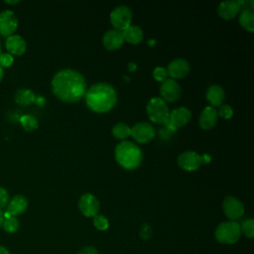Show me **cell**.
I'll list each match as a JSON object with an SVG mask.
<instances>
[{"label":"cell","instance_id":"1","mask_svg":"<svg viewBox=\"0 0 254 254\" xmlns=\"http://www.w3.org/2000/svg\"><path fill=\"white\" fill-rule=\"evenodd\" d=\"M87 90L83 75L71 68L59 70L52 79V91L60 100L73 103L84 97Z\"/></svg>","mask_w":254,"mask_h":254},{"label":"cell","instance_id":"2","mask_svg":"<svg viewBox=\"0 0 254 254\" xmlns=\"http://www.w3.org/2000/svg\"><path fill=\"white\" fill-rule=\"evenodd\" d=\"M86 106L95 113L109 112L117 102V91L106 82L92 84L84 95Z\"/></svg>","mask_w":254,"mask_h":254},{"label":"cell","instance_id":"3","mask_svg":"<svg viewBox=\"0 0 254 254\" xmlns=\"http://www.w3.org/2000/svg\"><path fill=\"white\" fill-rule=\"evenodd\" d=\"M114 157L121 168L132 171L141 165L143 154L135 143L124 140L115 147Z\"/></svg>","mask_w":254,"mask_h":254},{"label":"cell","instance_id":"4","mask_svg":"<svg viewBox=\"0 0 254 254\" xmlns=\"http://www.w3.org/2000/svg\"><path fill=\"white\" fill-rule=\"evenodd\" d=\"M241 236L240 225L237 221L227 220L219 223L214 231L215 239L221 244H234Z\"/></svg>","mask_w":254,"mask_h":254},{"label":"cell","instance_id":"5","mask_svg":"<svg viewBox=\"0 0 254 254\" xmlns=\"http://www.w3.org/2000/svg\"><path fill=\"white\" fill-rule=\"evenodd\" d=\"M146 111L149 119L156 124L164 125L169 119V107L161 97H152L147 103Z\"/></svg>","mask_w":254,"mask_h":254},{"label":"cell","instance_id":"6","mask_svg":"<svg viewBox=\"0 0 254 254\" xmlns=\"http://www.w3.org/2000/svg\"><path fill=\"white\" fill-rule=\"evenodd\" d=\"M110 23L113 29L123 32L127 29L132 22V11L128 6L120 5L115 7L109 16Z\"/></svg>","mask_w":254,"mask_h":254},{"label":"cell","instance_id":"7","mask_svg":"<svg viewBox=\"0 0 254 254\" xmlns=\"http://www.w3.org/2000/svg\"><path fill=\"white\" fill-rule=\"evenodd\" d=\"M191 118V112L189 108L181 106L178 108H175L174 110L170 111L169 119L164 124V127H166L169 131L172 133L176 132L180 127H183L189 123V121Z\"/></svg>","mask_w":254,"mask_h":254},{"label":"cell","instance_id":"8","mask_svg":"<svg viewBox=\"0 0 254 254\" xmlns=\"http://www.w3.org/2000/svg\"><path fill=\"white\" fill-rule=\"evenodd\" d=\"M222 210L224 215L229 220L233 221H236V219L242 217L245 211L243 203L232 195H227L224 197L222 201Z\"/></svg>","mask_w":254,"mask_h":254},{"label":"cell","instance_id":"9","mask_svg":"<svg viewBox=\"0 0 254 254\" xmlns=\"http://www.w3.org/2000/svg\"><path fill=\"white\" fill-rule=\"evenodd\" d=\"M156 135V131L154 127L147 122H137L131 127V135L132 138L140 144L149 143L154 139Z\"/></svg>","mask_w":254,"mask_h":254},{"label":"cell","instance_id":"10","mask_svg":"<svg viewBox=\"0 0 254 254\" xmlns=\"http://www.w3.org/2000/svg\"><path fill=\"white\" fill-rule=\"evenodd\" d=\"M177 162L179 167L187 172L196 171L202 165L201 155L194 151L183 152L179 155Z\"/></svg>","mask_w":254,"mask_h":254},{"label":"cell","instance_id":"11","mask_svg":"<svg viewBox=\"0 0 254 254\" xmlns=\"http://www.w3.org/2000/svg\"><path fill=\"white\" fill-rule=\"evenodd\" d=\"M100 203L92 193H84L78 200V209L85 217H93L98 214Z\"/></svg>","mask_w":254,"mask_h":254},{"label":"cell","instance_id":"12","mask_svg":"<svg viewBox=\"0 0 254 254\" xmlns=\"http://www.w3.org/2000/svg\"><path fill=\"white\" fill-rule=\"evenodd\" d=\"M181 86L180 84L172 78H167L164 80L160 86V95L165 102H175L181 96Z\"/></svg>","mask_w":254,"mask_h":254},{"label":"cell","instance_id":"13","mask_svg":"<svg viewBox=\"0 0 254 254\" xmlns=\"http://www.w3.org/2000/svg\"><path fill=\"white\" fill-rule=\"evenodd\" d=\"M18 19L11 10H4L0 13V34L2 36H11L17 30Z\"/></svg>","mask_w":254,"mask_h":254},{"label":"cell","instance_id":"14","mask_svg":"<svg viewBox=\"0 0 254 254\" xmlns=\"http://www.w3.org/2000/svg\"><path fill=\"white\" fill-rule=\"evenodd\" d=\"M242 9L241 0H227L221 2L217 7V14L224 20L234 19Z\"/></svg>","mask_w":254,"mask_h":254},{"label":"cell","instance_id":"15","mask_svg":"<svg viewBox=\"0 0 254 254\" xmlns=\"http://www.w3.org/2000/svg\"><path fill=\"white\" fill-rule=\"evenodd\" d=\"M166 69H167L168 75H170L172 79L176 80V79L184 78L185 76H187L190 72V66L187 60L176 59L168 64V67Z\"/></svg>","mask_w":254,"mask_h":254},{"label":"cell","instance_id":"16","mask_svg":"<svg viewBox=\"0 0 254 254\" xmlns=\"http://www.w3.org/2000/svg\"><path fill=\"white\" fill-rule=\"evenodd\" d=\"M28 207V200L22 194L14 195L8 202L6 211L4 213V218L9 216H17L22 214Z\"/></svg>","mask_w":254,"mask_h":254},{"label":"cell","instance_id":"17","mask_svg":"<svg viewBox=\"0 0 254 254\" xmlns=\"http://www.w3.org/2000/svg\"><path fill=\"white\" fill-rule=\"evenodd\" d=\"M124 37L122 32L115 29H110L105 32L102 37L103 47L107 51H116L120 49L124 44Z\"/></svg>","mask_w":254,"mask_h":254},{"label":"cell","instance_id":"18","mask_svg":"<svg viewBox=\"0 0 254 254\" xmlns=\"http://www.w3.org/2000/svg\"><path fill=\"white\" fill-rule=\"evenodd\" d=\"M5 47L10 55L21 56L26 52L27 44L23 37L20 35H11L7 37L5 42Z\"/></svg>","mask_w":254,"mask_h":254},{"label":"cell","instance_id":"19","mask_svg":"<svg viewBox=\"0 0 254 254\" xmlns=\"http://www.w3.org/2000/svg\"><path fill=\"white\" fill-rule=\"evenodd\" d=\"M218 120L217 111L214 107L206 106L202 109L199 118H198V125L203 130H209L212 129Z\"/></svg>","mask_w":254,"mask_h":254},{"label":"cell","instance_id":"20","mask_svg":"<svg viewBox=\"0 0 254 254\" xmlns=\"http://www.w3.org/2000/svg\"><path fill=\"white\" fill-rule=\"evenodd\" d=\"M206 100L210 104L209 106L215 107V106H220L225 98V93L223 88L218 85V84H212L210 85L205 93Z\"/></svg>","mask_w":254,"mask_h":254},{"label":"cell","instance_id":"21","mask_svg":"<svg viewBox=\"0 0 254 254\" xmlns=\"http://www.w3.org/2000/svg\"><path fill=\"white\" fill-rule=\"evenodd\" d=\"M122 34L124 41L131 45H137L143 40V30L136 25H130L122 32Z\"/></svg>","mask_w":254,"mask_h":254},{"label":"cell","instance_id":"22","mask_svg":"<svg viewBox=\"0 0 254 254\" xmlns=\"http://www.w3.org/2000/svg\"><path fill=\"white\" fill-rule=\"evenodd\" d=\"M239 25L249 33L254 32V12L253 9L243 8L240 11L238 18Z\"/></svg>","mask_w":254,"mask_h":254},{"label":"cell","instance_id":"23","mask_svg":"<svg viewBox=\"0 0 254 254\" xmlns=\"http://www.w3.org/2000/svg\"><path fill=\"white\" fill-rule=\"evenodd\" d=\"M36 94L28 88H21L16 91L14 95V99L16 103L22 106H27L30 105L31 103H34L36 100Z\"/></svg>","mask_w":254,"mask_h":254},{"label":"cell","instance_id":"24","mask_svg":"<svg viewBox=\"0 0 254 254\" xmlns=\"http://www.w3.org/2000/svg\"><path fill=\"white\" fill-rule=\"evenodd\" d=\"M111 134L114 138L124 141L131 135V127H129L124 122L116 123L111 129Z\"/></svg>","mask_w":254,"mask_h":254},{"label":"cell","instance_id":"25","mask_svg":"<svg viewBox=\"0 0 254 254\" xmlns=\"http://www.w3.org/2000/svg\"><path fill=\"white\" fill-rule=\"evenodd\" d=\"M20 123L24 130L26 131H34L38 128V120L34 115L25 114L20 117Z\"/></svg>","mask_w":254,"mask_h":254},{"label":"cell","instance_id":"26","mask_svg":"<svg viewBox=\"0 0 254 254\" xmlns=\"http://www.w3.org/2000/svg\"><path fill=\"white\" fill-rule=\"evenodd\" d=\"M3 229L8 232V233H14L18 230L19 228V221L15 216H9L4 218L3 224H2Z\"/></svg>","mask_w":254,"mask_h":254},{"label":"cell","instance_id":"27","mask_svg":"<svg viewBox=\"0 0 254 254\" xmlns=\"http://www.w3.org/2000/svg\"><path fill=\"white\" fill-rule=\"evenodd\" d=\"M240 225V231L248 238L254 237V220L252 218L244 220Z\"/></svg>","mask_w":254,"mask_h":254},{"label":"cell","instance_id":"28","mask_svg":"<svg viewBox=\"0 0 254 254\" xmlns=\"http://www.w3.org/2000/svg\"><path fill=\"white\" fill-rule=\"evenodd\" d=\"M92 223L94 225V227L99 230V231H104L109 227V222L108 219L102 215V214H96L95 216L92 217Z\"/></svg>","mask_w":254,"mask_h":254},{"label":"cell","instance_id":"29","mask_svg":"<svg viewBox=\"0 0 254 254\" xmlns=\"http://www.w3.org/2000/svg\"><path fill=\"white\" fill-rule=\"evenodd\" d=\"M218 117H221L222 119L228 120L233 116V109L228 104H221L219 106V109L216 110Z\"/></svg>","mask_w":254,"mask_h":254},{"label":"cell","instance_id":"30","mask_svg":"<svg viewBox=\"0 0 254 254\" xmlns=\"http://www.w3.org/2000/svg\"><path fill=\"white\" fill-rule=\"evenodd\" d=\"M167 76H168V72H167V69L163 66H157L154 68L153 70V77L156 81H159V82H163L164 80L167 79Z\"/></svg>","mask_w":254,"mask_h":254},{"label":"cell","instance_id":"31","mask_svg":"<svg viewBox=\"0 0 254 254\" xmlns=\"http://www.w3.org/2000/svg\"><path fill=\"white\" fill-rule=\"evenodd\" d=\"M14 58L9 53H2L0 55V65L2 67H8L13 64Z\"/></svg>","mask_w":254,"mask_h":254},{"label":"cell","instance_id":"32","mask_svg":"<svg viewBox=\"0 0 254 254\" xmlns=\"http://www.w3.org/2000/svg\"><path fill=\"white\" fill-rule=\"evenodd\" d=\"M140 237L143 239V240H148L151 238L152 236V227L148 224V223H144L142 224L141 228H140Z\"/></svg>","mask_w":254,"mask_h":254},{"label":"cell","instance_id":"33","mask_svg":"<svg viewBox=\"0 0 254 254\" xmlns=\"http://www.w3.org/2000/svg\"><path fill=\"white\" fill-rule=\"evenodd\" d=\"M9 192L5 188L0 187V210L7 206L9 202Z\"/></svg>","mask_w":254,"mask_h":254},{"label":"cell","instance_id":"34","mask_svg":"<svg viewBox=\"0 0 254 254\" xmlns=\"http://www.w3.org/2000/svg\"><path fill=\"white\" fill-rule=\"evenodd\" d=\"M78 254H98L97 250L92 246H85L83 247Z\"/></svg>","mask_w":254,"mask_h":254},{"label":"cell","instance_id":"35","mask_svg":"<svg viewBox=\"0 0 254 254\" xmlns=\"http://www.w3.org/2000/svg\"><path fill=\"white\" fill-rule=\"evenodd\" d=\"M201 159H202V164L204 165L209 164L211 161V157L208 154H201Z\"/></svg>","mask_w":254,"mask_h":254},{"label":"cell","instance_id":"36","mask_svg":"<svg viewBox=\"0 0 254 254\" xmlns=\"http://www.w3.org/2000/svg\"><path fill=\"white\" fill-rule=\"evenodd\" d=\"M0 254H10V252L6 247L0 245Z\"/></svg>","mask_w":254,"mask_h":254},{"label":"cell","instance_id":"37","mask_svg":"<svg viewBox=\"0 0 254 254\" xmlns=\"http://www.w3.org/2000/svg\"><path fill=\"white\" fill-rule=\"evenodd\" d=\"M3 221H4V213L2 210H0V227H2Z\"/></svg>","mask_w":254,"mask_h":254},{"label":"cell","instance_id":"38","mask_svg":"<svg viewBox=\"0 0 254 254\" xmlns=\"http://www.w3.org/2000/svg\"><path fill=\"white\" fill-rule=\"evenodd\" d=\"M3 76H4V71H3V67L0 65V81H1V79L3 78Z\"/></svg>","mask_w":254,"mask_h":254},{"label":"cell","instance_id":"39","mask_svg":"<svg viewBox=\"0 0 254 254\" xmlns=\"http://www.w3.org/2000/svg\"><path fill=\"white\" fill-rule=\"evenodd\" d=\"M155 44H156V41H155V40H153V39H152V40H149V41H148V45H150L151 47H153V46H154Z\"/></svg>","mask_w":254,"mask_h":254},{"label":"cell","instance_id":"40","mask_svg":"<svg viewBox=\"0 0 254 254\" xmlns=\"http://www.w3.org/2000/svg\"><path fill=\"white\" fill-rule=\"evenodd\" d=\"M6 3H8V4H16V3H18L19 2V0H15V1H5Z\"/></svg>","mask_w":254,"mask_h":254},{"label":"cell","instance_id":"41","mask_svg":"<svg viewBox=\"0 0 254 254\" xmlns=\"http://www.w3.org/2000/svg\"><path fill=\"white\" fill-rule=\"evenodd\" d=\"M2 54V49H1V44H0V55Z\"/></svg>","mask_w":254,"mask_h":254}]
</instances>
